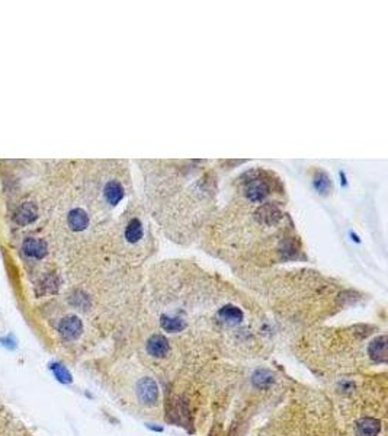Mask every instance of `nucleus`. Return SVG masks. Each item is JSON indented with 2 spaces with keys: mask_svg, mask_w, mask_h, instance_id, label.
I'll return each mask as SVG.
<instances>
[{
  "mask_svg": "<svg viewBox=\"0 0 388 436\" xmlns=\"http://www.w3.org/2000/svg\"><path fill=\"white\" fill-rule=\"evenodd\" d=\"M220 314H221V317H224L225 320H231V321H240L243 317L239 308H236L233 305H225L224 308L220 311Z\"/></svg>",
  "mask_w": 388,
  "mask_h": 436,
  "instance_id": "nucleus-10",
  "label": "nucleus"
},
{
  "mask_svg": "<svg viewBox=\"0 0 388 436\" xmlns=\"http://www.w3.org/2000/svg\"><path fill=\"white\" fill-rule=\"evenodd\" d=\"M269 194V186L265 181L260 179H253L247 185L246 189V195L252 201V202H260L263 201Z\"/></svg>",
  "mask_w": 388,
  "mask_h": 436,
  "instance_id": "nucleus-3",
  "label": "nucleus"
},
{
  "mask_svg": "<svg viewBox=\"0 0 388 436\" xmlns=\"http://www.w3.org/2000/svg\"><path fill=\"white\" fill-rule=\"evenodd\" d=\"M51 369L54 371V374H56V376H57V379L61 381V382H70V381H72L70 372H69L63 365H60V363H54V365L51 366Z\"/></svg>",
  "mask_w": 388,
  "mask_h": 436,
  "instance_id": "nucleus-11",
  "label": "nucleus"
},
{
  "mask_svg": "<svg viewBox=\"0 0 388 436\" xmlns=\"http://www.w3.org/2000/svg\"><path fill=\"white\" fill-rule=\"evenodd\" d=\"M141 236H143V227H141V223H140L137 218L131 220L130 224H128V227H127V230H125V237H127V240L130 241V243H137V241L141 239Z\"/></svg>",
  "mask_w": 388,
  "mask_h": 436,
  "instance_id": "nucleus-8",
  "label": "nucleus"
},
{
  "mask_svg": "<svg viewBox=\"0 0 388 436\" xmlns=\"http://www.w3.org/2000/svg\"><path fill=\"white\" fill-rule=\"evenodd\" d=\"M67 221H69V226L72 227V230L82 231V230H85L88 227V224H89V217H88V214L83 210L76 208V210L70 211Z\"/></svg>",
  "mask_w": 388,
  "mask_h": 436,
  "instance_id": "nucleus-6",
  "label": "nucleus"
},
{
  "mask_svg": "<svg viewBox=\"0 0 388 436\" xmlns=\"http://www.w3.org/2000/svg\"><path fill=\"white\" fill-rule=\"evenodd\" d=\"M82 330H83V324H82L80 318H77L75 316L63 318L60 324H59V331H60V334L66 340L77 339L80 336Z\"/></svg>",
  "mask_w": 388,
  "mask_h": 436,
  "instance_id": "nucleus-1",
  "label": "nucleus"
},
{
  "mask_svg": "<svg viewBox=\"0 0 388 436\" xmlns=\"http://www.w3.org/2000/svg\"><path fill=\"white\" fill-rule=\"evenodd\" d=\"M124 196V189L118 182H109L105 186V198L109 204L117 205Z\"/></svg>",
  "mask_w": 388,
  "mask_h": 436,
  "instance_id": "nucleus-7",
  "label": "nucleus"
},
{
  "mask_svg": "<svg viewBox=\"0 0 388 436\" xmlns=\"http://www.w3.org/2000/svg\"><path fill=\"white\" fill-rule=\"evenodd\" d=\"M314 185H315L317 191H320L321 194H327L328 189L331 188V182H330L328 176L324 173V172H318V173L315 175Z\"/></svg>",
  "mask_w": 388,
  "mask_h": 436,
  "instance_id": "nucleus-9",
  "label": "nucleus"
},
{
  "mask_svg": "<svg viewBox=\"0 0 388 436\" xmlns=\"http://www.w3.org/2000/svg\"><path fill=\"white\" fill-rule=\"evenodd\" d=\"M24 252L31 257L41 259L47 255V243L41 239H28L24 243Z\"/></svg>",
  "mask_w": 388,
  "mask_h": 436,
  "instance_id": "nucleus-5",
  "label": "nucleus"
},
{
  "mask_svg": "<svg viewBox=\"0 0 388 436\" xmlns=\"http://www.w3.org/2000/svg\"><path fill=\"white\" fill-rule=\"evenodd\" d=\"M37 214H38V211H37L35 204L25 202L15 212V221L19 226H27V224H31L37 220Z\"/></svg>",
  "mask_w": 388,
  "mask_h": 436,
  "instance_id": "nucleus-4",
  "label": "nucleus"
},
{
  "mask_svg": "<svg viewBox=\"0 0 388 436\" xmlns=\"http://www.w3.org/2000/svg\"><path fill=\"white\" fill-rule=\"evenodd\" d=\"M281 217H282V212L275 204H265V205H262L259 210L256 211L257 221L265 224V226L276 224L281 220Z\"/></svg>",
  "mask_w": 388,
  "mask_h": 436,
  "instance_id": "nucleus-2",
  "label": "nucleus"
}]
</instances>
